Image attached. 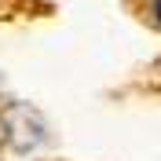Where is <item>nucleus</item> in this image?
I'll list each match as a JSON object with an SVG mask.
<instances>
[{"mask_svg": "<svg viewBox=\"0 0 161 161\" xmlns=\"http://www.w3.org/2000/svg\"><path fill=\"white\" fill-rule=\"evenodd\" d=\"M154 15H158V22H161V0H154Z\"/></svg>", "mask_w": 161, "mask_h": 161, "instance_id": "obj_1", "label": "nucleus"}]
</instances>
